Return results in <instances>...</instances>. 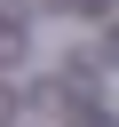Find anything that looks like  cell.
I'll list each match as a JSON object with an SVG mask.
<instances>
[{
    "label": "cell",
    "instance_id": "1",
    "mask_svg": "<svg viewBox=\"0 0 119 127\" xmlns=\"http://www.w3.org/2000/svg\"><path fill=\"white\" fill-rule=\"evenodd\" d=\"M63 71H71V87H79V95L95 87V56H87V48H71V56H63Z\"/></svg>",
    "mask_w": 119,
    "mask_h": 127
},
{
    "label": "cell",
    "instance_id": "2",
    "mask_svg": "<svg viewBox=\"0 0 119 127\" xmlns=\"http://www.w3.org/2000/svg\"><path fill=\"white\" fill-rule=\"evenodd\" d=\"M103 56H119V32H103Z\"/></svg>",
    "mask_w": 119,
    "mask_h": 127
}]
</instances>
